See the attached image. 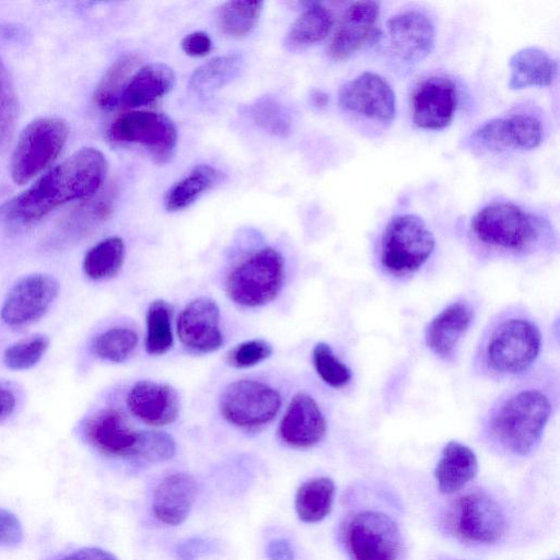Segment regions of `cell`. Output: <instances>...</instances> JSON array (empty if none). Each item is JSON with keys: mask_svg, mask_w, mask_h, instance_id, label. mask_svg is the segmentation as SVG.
Wrapping results in <instances>:
<instances>
[{"mask_svg": "<svg viewBox=\"0 0 560 560\" xmlns=\"http://www.w3.org/2000/svg\"><path fill=\"white\" fill-rule=\"evenodd\" d=\"M106 173L104 154L95 148H82L5 203L1 214L11 224L33 223L68 201L94 197Z\"/></svg>", "mask_w": 560, "mask_h": 560, "instance_id": "obj_1", "label": "cell"}, {"mask_svg": "<svg viewBox=\"0 0 560 560\" xmlns=\"http://www.w3.org/2000/svg\"><path fill=\"white\" fill-rule=\"evenodd\" d=\"M553 399L540 385L525 384L502 395L483 419V432L502 452L526 456L541 440Z\"/></svg>", "mask_w": 560, "mask_h": 560, "instance_id": "obj_2", "label": "cell"}, {"mask_svg": "<svg viewBox=\"0 0 560 560\" xmlns=\"http://www.w3.org/2000/svg\"><path fill=\"white\" fill-rule=\"evenodd\" d=\"M541 349V332L535 320L521 311H508L493 319L482 334L475 366L485 376L505 380L528 372Z\"/></svg>", "mask_w": 560, "mask_h": 560, "instance_id": "obj_3", "label": "cell"}, {"mask_svg": "<svg viewBox=\"0 0 560 560\" xmlns=\"http://www.w3.org/2000/svg\"><path fill=\"white\" fill-rule=\"evenodd\" d=\"M470 226L482 245L512 254L530 253L541 235L538 218L509 201L487 205L475 214Z\"/></svg>", "mask_w": 560, "mask_h": 560, "instance_id": "obj_4", "label": "cell"}, {"mask_svg": "<svg viewBox=\"0 0 560 560\" xmlns=\"http://www.w3.org/2000/svg\"><path fill=\"white\" fill-rule=\"evenodd\" d=\"M283 279L282 255L272 247H264L244 257L229 271L225 291L234 303L257 307L278 295Z\"/></svg>", "mask_w": 560, "mask_h": 560, "instance_id": "obj_5", "label": "cell"}, {"mask_svg": "<svg viewBox=\"0 0 560 560\" xmlns=\"http://www.w3.org/2000/svg\"><path fill=\"white\" fill-rule=\"evenodd\" d=\"M434 236L415 214H398L387 223L381 241V265L395 277L416 272L434 250Z\"/></svg>", "mask_w": 560, "mask_h": 560, "instance_id": "obj_6", "label": "cell"}, {"mask_svg": "<svg viewBox=\"0 0 560 560\" xmlns=\"http://www.w3.org/2000/svg\"><path fill=\"white\" fill-rule=\"evenodd\" d=\"M342 539L351 560H399L402 552L396 521L375 508L354 511L345 523Z\"/></svg>", "mask_w": 560, "mask_h": 560, "instance_id": "obj_7", "label": "cell"}, {"mask_svg": "<svg viewBox=\"0 0 560 560\" xmlns=\"http://www.w3.org/2000/svg\"><path fill=\"white\" fill-rule=\"evenodd\" d=\"M67 137L68 125L61 118L43 117L30 122L12 153V179L23 185L34 178L57 158Z\"/></svg>", "mask_w": 560, "mask_h": 560, "instance_id": "obj_8", "label": "cell"}, {"mask_svg": "<svg viewBox=\"0 0 560 560\" xmlns=\"http://www.w3.org/2000/svg\"><path fill=\"white\" fill-rule=\"evenodd\" d=\"M447 526L462 541L491 545L503 537L506 522L498 502L488 493L475 490L458 497L451 504Z\"/></svg>", "mask_w": 560, "mask_h": 560, "instance_id": "obj_9", "label": "cell"}, {"mask_svg": "<svg viewBox=\"0 0 560 560\" xmlns=\"http://www.w3.org/2000/svg\"><path fill=\"white\" fill-rule=\"evenodd\" d=\"M107 133L114 142L144 148L158 164H166L172 160L178 141L174 121L163 113L150 110L120 115L112 122Z\"/></svg>", "mask_w": 560, "mask_h": 560, "instance_id": "obj_10", "label": "cell"}, {"mask_svg": "<svg viewBox=\"0 0 560 560\" xmlns=\"http://www.w3.org/2000/svg\"><path fill=\"white\" fill-rule=\"evenodd\" d=\"M282 398L278 390L262 382L238 380L228 385L220 398V411L231 424L243 430H257L278 415Z\"/></svg>", "mask_w": 560, "mask_h": 560, "instance_id": "obj_11", "label": "cell"}, {"mask_svg": "<svg viewBox=\"0 0 560 560\" xmlns=\"http://www.w3.org/2000/svg\"><path fill=\"white\" fill-rule=\"evenodd\" d=\"M59 290L58 280L49 273L35 272L20 278L2 303V322L11 327H21L38 320L51 307Z\"/></svg>", "mask_w": 560, "mask_h": 560, "instance_id": "obj_12", "label": "cell"}, {"mask_svg": "<svg viewBox=\"0 0 560 560\" xmlns=\"http://www.w3.org/2000/svg\"><path fill=\"white\" fill-rule=\"evenodd\" d=\"M338 102L343 109L382 124H390L396 115L392 85L372 71H364L347 81L339 89Z\"/></svg>", "mask_w": 560, "mask_h": 560, "instance_id": "obj_13", "label": "cell"}, {"mask_svg": "<svg viewBox=\"0 0 560 560\" xmlns=\"http://www.w3.org/2000/svg\"><path fill=\"white\" fill-rule=\"evenodd\" d=\"M542 141V126L532 115L516 114L492 118L480 125L471 135L474 149L503 152L508 149L532 150Z\"/></svg>", "mask_w": 560, "mask_h": 560, "instance_id": "obj_14", "label": "cell"}, {"mask_svg": "<svg viewBox=\"0 0 560 560\" xmlns=\"http://www.w3.org/2000/svg\"><path fill=\"white\" fill-rule=\"evenodd\" d=\"M457 104L458 91L452 79L445 75L427 78L412 93V121L422 129H444L452 122Z\"/></svg>", "mask_w": 560, "mask_h": 560, "instance_id": "obj_15", "label": "cell"}, {"mask_svg": "<svg viewBox=\"0 0 560 560\" xmlns=\"http://www.w3.org/2000/svg\"><path fill=\"white\" fill-rule=\"evenodd\" d=\"M380 11L377 1L352 2L343 12L329 43V56L335 60H343L376 40L381 34L377 25Z\"/></svg>", "mask_w": 560, "mask_h": 560, "instance_id": "obj_16", "label": "cell"}, {"mask_svg": "<svg viewBox=\"0 0 560 560\" xmlns=\"http://www.w3.org/2000/svg\"><path fill=\"white\" fill-rule=\"evenodd\" d=\"M84 436L105 456L133 460L140 430H135L121 411L104 408L86 421Z\"/></svg>", "mask_w": 560, "mask_h": 560, "instance_id": "obj_17", "label": "cell"}, {"mask_svg": "<svg viewBox=\"0 0 560 560\" xmlns=\"http://www.w3.org/2000/svg\"><path fill=\"white\" fill-rule=\"evenodd\" d=\"M392 51L406 63L427 58L434 47V25L422 12L408 10L387 21Z\"/></svg>", "mask_w": 560, "mask_h": 560, "instance_id": "obj_18", "label": "cell"}, {"mask_svg": "<svg viewBox=\"0 0 560 560\" xmlns=\"http://www.w3.org/2000/svg\"><path fill=\"white\" fill-rule=\"evenodd\" d=\"M219 322L220 311L213 300L209 298L195 299L178 315V338L187 349L194 352L215 351L223 342Z\"/></svg>", "mask_w": 560, "mask_h": 560, "instance_id": "obj_19", "label": "cell"}, {"mask_svg": "<svg viewBox=\"0 0 560 560\" xmlns=\"http://www.w3.org/2000/svg\"><path fill=\"white\" fill-rule=\"evenodd\" d=\"M327 422L316 400L299 393L290 401L279 424L281 441L295 448H308L326 434Z\"/></svg>", "mask_w": 560, "mask_h": 560, "instance_id": "obj_20", "label": "cell"}, {"mask_svg": "<svg viewBox=\"0 0 560 560\" xmlns=\"http://www.w3.org/2000/svg\"><path fill=\"white\" fill-rule=\"evenodd\" d=\"M126 402L136 418L153 427L173 423L179 412L176 390L167 384L153 381L135 383L128 392Z\"/></svg>", "mask_w": 560, "mask_h": 560, "instance_id": "obj_21", "label": "cell"}, {"mask_svg": "<svg viewBox=\"0 0 560 560\" xmlns=\"http://www.w3.org/2000/svg\"><path fill=\"white\" fill-rule=\"evenodd\" d=\"M197 494V483L186 472L165 476L155 487L152 513L163 524L176 526L188 516Z\"/></svg>", "mask_w": 560, "mask_h": 560, "instance_id": "obj_22", "label": "cell"}, {"mask_svg": "<svg viewBox=\"0 0 560 560\" xmlns=\"http://www.w3.org/2000/svg\"><path fill=\"white\" fill-rule=\"evenodd\" d=\"M475 311L466 301H456L442 310L425 329V343L439 358L450 360L469 329Z\"/></svg>", "mask_w": 560, "mask_h": 560, "instance_id": "obj_23", "label": "cell"}, {"mask_svg": "<svg viewBox=\"0 0 560 560\" xmlns=\"http://www.w3.org/2000/svg\"><path fill=\"white\" fill-rule=\"evenodd\" d=\"M478 472V460L474 451L458 442H447L434 468L438 489L443 494H453L469 483Z\"/></svg>", "mask_w": 560, "mask_h": 560, "instance_id": "obj_24", "label": "cell"}, {"mask_svg": "<svg viewBox=\"0 0 560 560\" xmlns=\"http://www.w3.org/2000/svg\"><path fill=\"white\" fill-rule=\"evenodd\" d=\"M511 90L529 86H548L558 73V62L539 47H525L514 52L509 60Z\"/></svg>", "mask_w": 560, "mask_h": 560, "instance_id": "obj_25", "label": "cell"}, {"mask_svg": "<svg viewBox=\"0 0 560 560\" xmlns=\"http://www.w3.org/2000/svg\"><path fill=\"white\" fill-rule=\"evenodd\" d=\"M175 81L176 75L171 67L162 62L149 63L132 75L120 104L124 108L147 106L170 93Z\"/></svg>", "mask_w": 560, "mask_h": 560, "instance_id": "obj_26", "label": "cell"}, {"mask_svg": "<svg viewBox=\"0 0 560 560\" xmlns=\"http://www.w3.org/2000/svg\"><path fill=\"white\" fill-rule=\"evenodd\" d=\"M110 211L112 199L109 197L88 199L85 203L78 206L60 221L48 244L62 246L86 236L108 218Z\"/></svg>", "mask_w": 560, "mask_h": 560, "instance_id": "obj_27", "label": "cell"}, {"mask_svg": "<svg viewBox=\"0 0 560 560\" xmlns=\"http://www.w3.org/2000/svg\"><path fill=\"white\" fill-rule=\"evenodd\" d=\"M224 174L211 165H197L166 192L165 209L176 212L191 206L200 196L222 182Z\"/></svg>", "mask_w": 560, "mask_h": 560, "instance_id": "obj_28", "label": "cell"}, {"mask_svg": "<svg viewBox=\"0 0 560 560\" xmlns=\"http://www.w3.org/2000/svg\"><path fill=\"white\" fill-rule=\"evenodd\" d=\"M244 68L238 54L214 57L198 67L190 75L188 88L199 96H208L232 82Z\"/></svg>", "mask_w": 560, "mask_h": 560, "instance_id": "obj_29", "label": "cell"}, {"mask_svg": "<svg viewBox=\"0 0 560 560\" xmlns=\"http://www.w3.org/2000/svg\"><path fill=\"white\" fill-rule=\"evenodd\" d=\"M141 57L128 52L117 58L106 70L93 95L94 103L104 110L115 108L121 101L125 89L141 65Z\"/></svg>", "mask_w": 560, "mask_h": 560, "instance_id": "obj_30", "label": "cell"}, {"mask_svg": "<svg viewBox=\"0 0 560 560\" xmlns=\"http://www.w3.org/2000/svg\"><path fill=\"white\" fill-rule=\"evenodd\" d=\"M336 486L328 477H316L303 482L295 493V511L304 523H317L331 511Z\"/></svg>", "mask_w": 560, "mask_h": 560, "instance_id": "obj_31", "label": "cell"}, {"mask_svg": "<svg viewBox=\"0 0 560 560\" xmlns=\"http://www.w3.org/2000/svg\"><path fill=\"white\" fill-rule=\"evenodd\" d=\"M330 12L319 3L306 8L290 26L284 45L295 50L323 40L332 27Z\"/></svg>", "mask_w": 560, "mask_h": 560, "instance_id": "obj_32", "label": "cell"}, {"mask_svg": "<svg viewBox=\"0 0 560 560\" xmlns=\"http://www.w3.org/2000/svg\"><path fill=\"white\" fill-rule=\"evenodd\" d=\"M125 259V243L118 236L106 237L92 246L84 255L82 269L93 281L115 277Z\"/></svg>", "mask_w": 560, "mask_h": 560, "instance_id": "obj_33", "label": "cell"}, {"mask_svg": "<svg viewBox=\"0 0 560 560\" xmlns=\"http://www.w3.org/2000/svg\"><path fill=\"white\" fill-rule=\"evenodd\" d=\"M264 9L262 1H228L217 10V24L221 33L240 38L257 25Z\"/></svg>", "mask_w": 560, "mask_h": 560, "instance_id": "obj_34", "label": "cell"}, {"mask_svg": "<svg viewBox=\"0 0 560 560\" xmlns=\"http://www.w3.org/2000/svg\"><path fill=\"white\" fill-rule=\"evenodd\" d=\"M172 311L162 300L153 301L145 316V350L151 355H161L173 346Z\"/></svg>", "mask_w": 560, "mask_h": 560, "instance_id": "obj_35", "label": "cell"}, {"mask_svg": "<svg viewBox=\"0 0 560 560\" xmlns=\"http://www.w3.org/2000/svg\"><path fill=\"white\" fill-rule=\"evenodd\" d=\"M137 332L128 327H112L100 334L92 343L93 353L105 361H126L138 345Z\"/></svg>", "mask_w": 560, "mask_h": 560, "instance_id": "obj_36", "label": "cell"}, {"mask_svg": "<svg viewBox=\"0 0 560 560\" xmlns=\"http://www.w3.org/2000/svg\"><path fill=\"white\" fill-rule=\"evenodd\" d=\"M48 347L49 338L35 334L10 345L3 352V363L13 371L28 370L42 360Z\"/></svg>", "mask_w": 560, "mask_h": 560, "instance_id": "obj_37", "label": "cell"}, {"mask_svg": "<svg viewBox=\"0 0 560 560\" xmlns=\"http://www.w3.org/2000/svg\"><path fill=\"white\" fill-rule=\"evenodd\" d=\"M249 116L264 130L279 137H287L291 131V118L279 102L262 97L249 106Z\"/></svg>", "mask_w": 560, "mask_h": 560, "instance_id": "obj_38", "label": "cell"}, {"mask_svg": "<svg viewBox=\"0 0 560 560\" xmlns=\"http://www.w3.org/2000/svg\"><path fill=\"white\" fill-rule=\"evenodd\" d=\"M18 118V98L8 69L0 59V151L13 137Z\"/></svg>", "mask_w": 560, "mask_h": 560, "instance_id": "obj_39", "label": "cell"}, {"mask_svg": "<svg viewBox=\"0 0 560 560\" xmlns=\"http://www.w3.org/2000/svg\"><path fill=\"white\" fill-rule=\"evenodd\" d=\"M312 357L317 374L327 385L341 388L350 382L351 370L335 355L326 342L316 343Z\"/></svg>", "mask_w": 560, "mask_h": 560, "instance_id": "obj_40", "label": "cell"}, {"mask_svg": "<svg viewBox=\"0 0 560 560\" xmlns=\"http://www.w3.org/2000/svg\"><path fill=\"white\" fill-rule=\"evenodd\" d=\"M176 444L171 435L154 430H140V438L133 462L155 464L171 459Z\"/></svg>", "mask_w": 560, "mask_h": 560, "instance_id": "obj_41", "label": "cell"}, {"mask_svg": "<svg viewBox=\"0 0 560 560\" xmlns=\"http://www.w3.org/2000/svg\"><path fill=\"white\" fill-rule=\"evenodd\" d=\"M272 353L271 346L262 339L244 341L232 348L225 361L233 368H249L264 361Z\"/></svg>", "mask_w": 560, "mask_h": 560, "instance_id": "obj_42", "label": "cell"}, {"mask_svg": "<svg viewBox=\"0 0 560 560\" xmlns=\"http://www.w3.org/2000/svg\"><path fill=\"white\" fill-rule=\"evenodd\" d=\"M23 540V528L19 518L10 511L0 509V546L16 547Z\"/></svg>", "mask_w": 560, "mask_h": 560, "instance_id": "obj_43", "label": "cell"}, {"mask_svg": "<svg viewBox=\"0 0 560 560\" xmlns=\"http://www.w3.org/2000/svg\"><path fill=\"white\" fill-rule=\"evenodd\" d=\"M183 51L190 57L206 56L212 47V40L205 32L187 34L180 42Z\"/></svg>", "mask_w": 560, "mask_h": 560, "instance_id": "obj_44", "label": "cell"}, {"mask_svg": "<svg viewBox=\"0 0 560 560\" xmlns=\"http://www.w3.org/2000/svg\"><path fill=\"white\" fill-rule=\"evenodd\" d=\"M56 560H118L113 553L97 547H85L67 553Z\"/></svg>", "mask_w": 560, "mask_h": 560, "instance_id": "obj_45", "label": "cell"}, {"mask_svg": "<svg viewBox=\"0 0 560 560\" xmlns=\"http://www.w3.org/2000/svg\"><path fill=\"white\" fill-rule=\"evenodd\" d=\"M210 549V542L200 538H194L178 546L177 556L182 560H195L199 556L205 555Z\"/></svg>", "mask_w": 560, "mask_h": 560, "instance_id": "obj_46", "label": "cell"}, {"mask_svg": "<svg viewBox=\"0 0 560 560\" xmlns=\"http://www.w3.org/2000/svg\"><path fill=\"white\" fill-rule=\"evenodd\" d=\"M267 556L269 560H293L294 550L288 539H273L267 546Z\"/></svg>", "mask_w": 560, "mask_h": 560, "instance_id": "obj_47", "label": "cell"}, {"mask_svg": "<svg viewBox=\"0 0 560 560\" xmlns=\"http://www.w3.org/2000/svg\"><path fill=\"white\" fill-rule=\"evenodd\" d=\"M16 406L14 393L0 383V421L9 418Z\"/></svg>", "mask_w": 560, "mask_h": 560, "instance_id": "obj_48", "label": "cell"}, {"mask_svg": "<svg viewBox=\"0 0 560 560\" xmlns=\"http://www.w3.org/2000/svg\"><path fill=\"white\" fill-rule=\"evenodd\" d=\"M312 100H313V103L316 105V106H319V107H323L327 104L328 102V96L326 93L322 92V91H315L313 94H312Z\"/></svg>", "mask_w": 560, "mask_h": 560, "instance_id": "obj_49", "label": "cell"}, {"mask_svg": "<svg viewBox=\"0 0 560 560\" xmlns=\"http://www.w3.org/2000/svg\"><path fill=\"white\" fill-rule=\"evenodd\" d=\"M555 560H558V559H555Z\"/></svg>", "mask_w": 560, "mask_h": 560, "instance_id": "obj_50", "label": "cell"}]
</instances>
